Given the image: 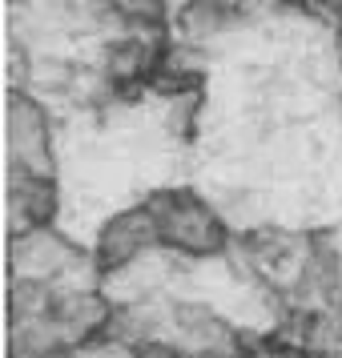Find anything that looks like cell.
<instances>
[{
	"label": "cell",
	"mask_w": 342,
	"mask_h": 358,
	"mask_svg": "<svg viewBox=\"0 0 342 358\" xmlns=\"http://www.w3.org/2000/svg\"><path fill=\"white\" fill-rule=\"evenodd\" d=\"M162 226V250L181 262H213L234 250L226 213L194 189H157L145 197Z\"/></svg>",
	"instance_id": "cell-1"
},
{
	"label": "cell",
	"mask_w": 342,
	"mask_h": 358,
	"mask_svg": "<svg viewBox=\"0 0 342 358\" xmlns=\"http://www.w3.org/2000/svg\"><path fill=\"white\" fill-rule=\"evenodd\" d=\"M8 278L24 286H81L101 282L93 270V254L81 250L57 226H36L8 234Z\"/></svg>",
	"instance_id": "cell-2"
},
{
	"label": "cell",
	"mask_w": 342,
	"mask_h": 358,
	"mask_svg": "<svg viewBox=\"0 0 342 358\" xmlns=\"http://www.w3.org/2000/svg\"><path fill=\"white\" fill-rule=\"evenodd\" d=\"M89 254H93V270L101 274V286L129 274L149 254H162V226H157L153 210L141 201V206H129V210H117L113 217H105Z\"/></svg>",
	"instance_id": "cell-3"
},
{
	"label": "cell",
	"mask_w": 342,
	"mask_h": 358,
	"mask_svg": "<svg viewBox=\"0 0 342 358\" xmlns=\"http://www.w3.org/2000/svg\"><path fill=\"white\" fill-rule=\"evenodd\" d=\"M4 153H8V173H29V178L57 181V149H52V117L36 93L13 89L8 109H4Z\"/></svg>",
	"instance_id": "cell-4"
},
{
	"label": "cell",
	"mask_w": 342,
	"mask_h": 358,
	"mask_svg": "<svg viewBox=\"0 0 342 358\" xmlns=\"http://www.w3.org/2000/svg\"><path fill=\"white\" fill-rule=\"evenodd\" d=\"M61 213V189L52 178H29V173H8V234L36 226H57Z\"/></svg>",
	"instance_id": "cell-5"
}]
</instances>
